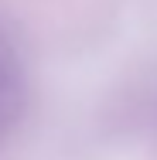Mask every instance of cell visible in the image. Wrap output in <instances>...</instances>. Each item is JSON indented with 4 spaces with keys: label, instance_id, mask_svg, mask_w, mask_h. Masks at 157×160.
Listing matches in <instances>:
<instances>
[{
    "label": "cell",
    "instance_id": "obj_1",
    "mask_svg": "<svg viewBox=\"0 0 157 160\" xmlns=\"http://www.w3.org/2000/svg\"><path fill=\"white\" fill-rule=\"evenodd\" d=\"M0 96H3V68H0Z\"/></svg>",
    "mask_w": 157,
    "mask_h": 160
}]
</instances>
